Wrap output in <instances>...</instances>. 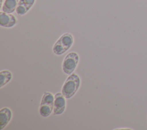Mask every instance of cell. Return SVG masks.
I'll return each instance as SVG.
<instances>
[{
  "instance_id": "cell-3",
  "label": "cell",
  "mask_w": 147,
  "mask_h": 130,
  "mask_svg": "<svg viewBox=\"0 0 147 130\" xmlns=\"http://www.w3.org/2000/svg\"><path fill=\"white\" fill-rule=\"evenodd\" d=\"M55 94L50 92H45L41 98L40 106L39 113L43 117H49L53 111Z\"/></svg>"
},
{
  "instance_id": "cell-4",
  "label": "cell",
  "mask_w": 147,
  "mask_h": 130,
  "mask_svg": "<svg viewBox=\"0 0 147 130\" xmlns=\"http://www.w3.org/2000/svg\"><path fill=\"white\" fill-rule=\"evenodd\" d=\"M79 55L75 52L68 53L62 62V70L64 73L69 75L74 73L79 62Z\"/></svg>"
},
{
  "instance_id": "cell-10",
  "label": "cell",
  "mask_w": 147,
  "mask_h": 130,
  "mask_svg": "<svg viewBox=\"0 0 147 130\" xmlns=\"http://www.w3.org/2000/svg\"><path fill=\"white\" fill-rule=\"evenodd\" d=\"M13 78V74L9 70H2L0 72V88H2L9 82H10Z\"/></svg>"
},
{
  "instance_id": "cell-9",
  "label": "cell",
  "mask_w": 147,
  "mask_h": 130,
  "mask_svg": "<svg viewBox=\"0 0 147 130\" xmlns=\"http://www.w3.org/2000/svg\"><path fill=\"white\" fill-rule=\"evenodd\" d=\"M20 0H5L1 6V11L7 13H13L16 11Z\"/></svg>"
},
{
  "instance_id": "cell-5",
  "label": "cell",
  "mask_w": 147,
  "mask_h": 130,
  "mask_svg": "<svg viewBox=\"0 0 147 130\" xmlns=\"http://www.w3.org/2000/svg\"><path fill=\"white\" fill-rule=\"evenodd\" d=\"M66 99L61 92H57L55 94L53 115H60L64 112L67 107Z\"/></svg>"
},
{
  "instance_id": "cell-11",
  "label": "cell",
  "mask_w": 147,
  "mask_h": 130,
  "mask_svg": "<svg viewBox=\"0 0 147 130\" xmlns=\"http://www.w3.org/2000/svg\"><path fill=\"white\" fill-rule=\"evenodd\" d=\"M3 0H1V6L2 5V4H3Z\"/></svg>"
},
{
  "instance_id": "cell-1",
  "label": "cell",
  "mask_w": 147,
  "mask_h": 130,
  "mask_svg": "<svg viewBox=\"0 0 147 130\" xmlns=\"http://www.w3.org/2000/svg\"><path fill=\"white\" fill-rule=\"evenodd\" d=\"M81 85V79L80 76L73 73L67 78L64 81L61 92L67 99L73 97L79 90Z\"/></svg>"
},
{
  "instance_id": "cell-7",
  "label": "cell",
  "mask_w": 147,
  "mask_h": 130,
  "mask_svg": "<svg viewBox=\"0 0 147 130\" xmlns=\"http://www.w3.org/2000/svg\"><path fill=\"white\" fill-rule=\"evenodd\" d=\"M13 117V112L10 108L3 107L0 111V129H3L9 124Z\"/></svg>"
},
{
  "instance_id": "cell-2",
  "label": "cell",
  "mask_w": 147,
  "mask_h": 130,
  "mask_svg": "<svg viewBox=\"0 0 147 130\" xmlns=\"http://www.w3.org/2000/svg\"><path fill=\"white\" fill-rule=\"evenodd\" d=\"M74 43V38L71 33L63 34L53 44L52 51L56 56H61L72 46Z\"/></svg>"
},
{
  "instance_id": "cell-6",
  "label": "cell",
  "mask_w": 147,
  "mask_h": 130,
  "mask_svg": "<svg viewBox=\"0 0 147 130\" xmlns=\"http://www.w3.org/2000/svg\"><path fill=\"white\" fill-rule=\"evenodd\" d=\"M18 23L16 17L12 13H7L1 11L0 12V26L5 28H12Z\"/></svg>"
},
{
  "instance_id": "cell-8",
  "label": "cell",
  "mask_w": 147,
  "mask_h": 130,
  "mask_svg": "<svg viewBox=\"0 0 147 130\" xmlns=\"http://www.w3.org/2000/svg\"><path fill=\"white\" fill-rule=\"evenodd\" d=\"M36 0H20L16 12L20 16L25 15L33 6Z\"/></svg>"
}]
</instances>
